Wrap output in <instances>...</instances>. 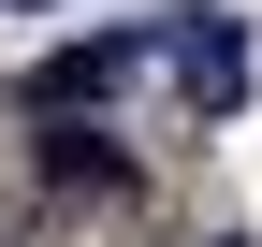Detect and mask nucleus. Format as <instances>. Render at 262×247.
Returning <instances> with one entry per match:
<instances>
[{"mask_svg":"<svg viewBox=\"0 0 262 247\" xmlns=\"http://www.w3.org/2000/svg\"><path fill=\"white\" fill-rule=\"evenodd\" d=\"M160 58H175L204 102H233V87H248V44H233V15H175V29H160Z\"/></svg>","mask_w":262,"mask_h":247,"instance_id":"2","label":"nucleus"},{"mask_svg":"<svg viewBox=\"0 0 262 247\" xmlns=\"http://www.w3.org/2000/svg\"><path fill=\"white\" fill-rule=\"evenodd\" d=\"M44 175H58V189H117V145H102V131H58Z\"/></svg>","mask_w":262,"mask_h":247,"instance_id":"3","label":"nucleus"},{"mask_svg":"<svg viewBox=\"0 0 262 247\" xmlns=\"http://www.w3.org/2000/svg\"><path fill=\"white\" fill-rule=\"evenodd\" d=\"M0 15H44V0H0Z\"/></svg>","mask_w":262,"mask_h":247,"instance_id":"4","label":"nucleus"},{"mask_svg":"<svg viewBox=\"0 0 262 247\" xmlns=\"http://www.w3.org/2000/svg\"><path fill=\"white\" fill-rule=\"evenodd\" d=\"M131 58H160V29H88V44H58L44 73H29V102H88V87H117Z\"/></svg>","mask_w":262,"mask_h":247,"instance_id":"1","label":"nucleus"}]
</instances>
